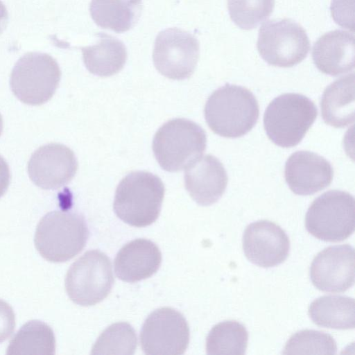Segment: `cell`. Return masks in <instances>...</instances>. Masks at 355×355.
<instances>
[{"label":"cell","instance_id":"cell-1","mask_svg":"<svg viewBox=\"0 0 355 355\" xmlns=\"http://www.w3.org/2000/svg\"><path fill=\"white\" fill-rule=\"evenodd\" d=\"M205 121L216 135L237 138L249 132L259 119L257 100L247 88L229 83L215 90L204 110Z\"/></svg>","mask_w":355,"mask_h":355},{"label":"cell","instance_id":"cell-2","mask_svg":"<svg viewBox=\"0 0 355 355\" xmlns=\"http://www.w3.org/2000/svg\"><path fill=\"white\" fill-rule=\"evenodd\" d=\"M164 193V185L157 175L146 171L132 172L116 188L114 211L130 225L146 227L157 219Z\"/></svg>","mask_w":355,"mask_h":355},{"label":"cell","instance_id":"cell-3","mask_svg":"<svg viewBox=\"0 0 355 355\" xmlns=\"http://www.w3.org/2000/svg\"><path fill=\"white\" fill-rule=\"evenodd\" d=\"M84 217L69 211H52L40 220L35 234V245L46 260L61 263L82 251L89 238Z\"/></svg>","mask_w":355,"mask_h":355},{"label":"cell","instance_id":"cell-4","mask_svg":"<svg viewBox=\"0 0 355 355\" xmlns=\"http://www.w3.org/2000/svg\"><path fill=\"white\" fill-rule=\"evenodd\" d=\"M317 116V107L308 97L284 94L274 98L266 109L264 129L277 146L293 147L302 140Z\"/></svg>","mask_w":355,"mask_h":355},{"label":"cell","instance_id":"cell-5","mask_svg":"<svg viewBox=\"0 0 355 355\" xmlns=\"http://www.w3.org/2000/svg\"><path fill=\"white\" fill-rule=\"evenodd\" d=\"M207 137L196 123L175 119L162 125L155 135L153 150L164 170L177 172L201 157L206 149Z\"/></svg>","mask_w":355,"mask_h":355},{"label":"cell","instance_id":"cell-6","mask_svg":"<svg viewBox=\"0 0 355 355\" xmlns=\"http://www.w3.org/2000/svg\"><path fill=\"white\" fill-rule=\"evenodd\" d=\"M61 77L56 60L50 55L29 52L15 64L10 85L15 96L30 105H42L55 94Z\"/></svg>","mask_w":355,"mask_h":355},{"label":"cell","instance_id":"cell-7","mask_svg":"<svg viewBox=\"0 0 355 355\" xmlns=\"http://www.w3.org/2000/svg\"><path fill=\"white\" fill-rule=\"evenodd\" d=\"M305 227L309 234L323 241L338 242L347 239L355 227L353 196L338 190L322 193L309 207Z\"/></svg>","mask_w":355,"mask_h":355},{"label":"cell","instance_id":"cell-8","mask_svg":"<svg viewBox=\"0 0 355 355\" xmlns=\"http://www.w3.org/2000/svg\"><path fill=\"white\" fill-rule=\"evenodd\" d=\"M114 282L110 258L100 250H93L71 264L66 275L65 288L74 303L88 306L103 300Z\"/></svg>","mask_w":355,"mask_h":355},{"label":"cell","instance_id":"cell-9","mask_svg":"<svg viewBox=\"0 0 355 355\" xmlns=\"http://www.w3.org/2000/svg\"><path fill=\"white\" fill-rule=\"evenodd\" d=\"M257 47L268 64L291 67L307 56L310 42L305 30L300 24L284 19L268 21L260 27Z\"/></svg>","mask_w":355,"mask_h":355},{"label":"cell","instance_id":"cell-10","mask_svg":"<svg viewBox=\"0 0 355 355\" xmlns=\"http://www.w3.org/2000/svg\"><path fill=\"white\" fill-rule=\"evenodd\" d=\"M189 327L182 313L169 307L155 310L144 321L140 332L141 347L146 354L178 355L189 343Z\"/></svg>","mask_w":355,"mask_h":355},{"label":"cell","instance_id":"cell-11","mask_svg":"<svg viewBox=\"0 0 355 355\" xmlns=\"http://www.w3.org/2000/svg\"><path fill=\"white\" fill-rule=\"evenodd\" d=\"M199 53V42L195 36L178 28H170L157 35L153 59L161 74L173 80H184L193 73Z\"/></svg>","mask_w":355,"mask_h":355},{"label":"cell","instance_id":"cell-12","mask_svg":"<svg viewBox=\"0 0 355 355\" xmlns=\"http://www.w3.org/2000/svg\"><path fill=\"white\" fill-rule=\"evenodd\" d=\"M310 279L323 292L342 293L354 284V249L349 244L331 245L320 251L310 267Z\"/></svg>","mask_w":355,"mask_h":355},{"label":"cell","instance_id":"cell-13","mask_svg":"<svg viewBox=\"0 0 355 355\" xmlns=\"http://www.w3.org/2000/svg\"><path fill=\"white\" fill-rule=\"evenodd\" d=\"M78 161L73 152L60 144H49L37 149L28 164L32 182L42 189L55 190L74 177Z\"/></svg>","mask_w":355,"mask_h":355},{"label":"cell","instance_id":"cell-14","mask_svg":"<svg viewBox=\"0 0 355 355\" xmlns=\"http://www.w3.org/2000/svg\"><path fill=\"white\" fill-rule=\"evenodd\" d=\"M243 249L246 258L263 268L283 263L290 250L286 233L279 225L266 220L250 223L243 235Z\"/></svg>","mask_w":355,"mask_h":355},{"label":"cell","instance_id":"cell-15","mask_svg":"<svg viewBox=\"0 0 355 355\" xmlns=\"http://www.w3.org/2000/svg\"><path fill=\"white\" fill-rule=\"evenodd\" d=\"M284 177L294 193L309 196L329 186L334 170L323 157L311 151L298 150L286 160Z\"/></svg>","mask_w":355,"mask_h":355},{"label":"cell","instance_id":"cell-16","mask_svg":"<svg viewBox=\"0 0 355 355\" xmlns=\"http://www.w3.org/2000/svg\"><path fill=\"white\" fill-rule=\"evenodd\" d=\"M227 180L223 165L211 155L199 157L184 172L185 188L192 199L201 206L216 202L226 189Z\"/></svg>","mask_w":355,"mask_h":355},{"label":"cell","instance_id":"cell-17","mask_svg":"<svg viewBox=\"0 0 355 355\" xmlns=\"http://www.w3.org/2000/svg\"><path fill=\"white\" fill-rule=\"evenodd\" d=\"M312 58L322 73L336 76L354 67V35L335 30L322 35L313 44Z\"/></svg>","mask_w":355,"mask_h":355},{"label":"cell","instance_id":"cell-18","mask_svg":"<svg viewBox=\"0 0 355 355\" xmlns=\"http://www.w3.org/2000/svg\"><path fill=\"white\" fill-rule=\"evenodd\" d=\"M162 263V254L153 241L138 239L128 242L114 259L116 277L126 282H136L154 275Z\"/></svg>","mask_w":355,"mask_h":355},{"label":"cell","instance_id":"cell-19","mask_svg":"<svg viewBox=\"0 0 355 355\" xmlns=\"http://www.w3.org/2000/svg\"><path fill=\"white\" fill-rule=\"evenodd\" d=\"M320 107L322 119L327 125L341 128L354 122V73L337 79L326 87Z\"/></svg>","mask_w":355,"mask_h":355},{"label":"cell","instance_id":"cell-20","mask_svg":"<svg viewBox=\"0 0 355 355\" xmlns=\"http://www.w3.org/2000/svg\"><path fill=\"white\" fill-rule=\"evenodd\" d=\"M98 42L81 48L87 69L94 75L107 77L119 72L127 60L124 44L105 33H98Z\"/></svg>","mask_w":355,"mask_h":355},{"label":"cell","instance_id":"cell-21","mask_svg":"<svg viewBox=\"0 0 355 355\" xmlns=\"http://www.w3.org/2000/svg\"><path fill=\"white\" fill-rule=\"evenodd\" d=\"M141 0H92L90 15L100 27L116 33L132 28L141 13Z\"/></svg>","mask_w":355,"mask_h":355},{"label":"cell","instance_id":"cell-22","mask_svg":"<svg viewBox=\"0 0 355 355\" xmlns=\"http://www.w3.org/2000/svg\"><path fill=\"white\" fill-rule=\"evenodd\" d=\"M308 313L318 326L335 329L355 327V303L352 297L338 295L320 297L309 306Z\"/></svg>","mask_w":355,"mask_h":355},{"label":"cell","instance_id":"cell-23","mask_svg":"<svg viewBox=\"0 0 355 355\" xmlns=\"http://www.w3.org/2000/svg\"><path fill=\"white\" fill-rule=\"evenodd\" d=\"M55 351L53 331L46 323L34 320L24 324L10 340L8 355H53Z\"/></svg>","mask_w":355,"mask_h":355},{"label":"cell","instance_id":"cell-24","mask_svg":"<svg viewBox=\"0 0 355 355\" xmlns=\"http://www.w3.org/2000/svg\"><path fill=\"white\" fill-rule=\"evenodd\" d=\"M248 333L245 327L236 320H225L214 325L206 339L207 354H245Z\"/></svg>","mask_w":355,"mask_h":355},{"label":"cell","instance_id":"cell-25","mask_svg":"<svg viewBox=\"0 0 355 355\" xmlns=\"http://www.w3.org/2000/svg\"><path fill=\"white\" fill-rule=\"evenodd\" d=\"M137 344V335L133 327L127 322H117L100 335L91 354H133Z\"/></svg>","mask_w":355,"mask_h":355},{"label":"cell","instance_id":"cell-26","mask_svg":"<svg viewBox=\"0 0 355 355\" xmlns=\"http://www.w3.org/2000/svg\"><path fill=\"white\" fill-rule=\"evenodd\" d=\"M284 354H336L337 345L333 337L323 331L301 330L292 335L282 352Z\"/></svg>","mask_w":355,"mask_h":355},{"label":"cell","instance_id":"cell-27","mask_svg":"<svg viewBox=\"0 0 355 355\" xmlns=\"http://www.w3.org/2000/svg\"><path fill=\"white\" fill-rule=\"evenodd\" d=\"M274 6L275 0H227L231 19L244 30L256 28L267 19Z\"/></svg>","mask_w":355,"mask_h":355},{"label":"cell","instance_id":"cell-28","mask_svg":"<svg viewBox=\"0 0 355 355\" xmlns=\"http://www.w3.org/2000/svg\"><path fill=\"white\" fill-rule=\"evenodd\" d=\"M15 327V316L12 307L0 299V343L8 339Z\"/></svg>","mask_w":355,"mask_h":355},{"label":"cell","instance_id":"cell-29","mask_svg":"<svg viewBox=\"0 0 355 355\" xmlns=\"http://www.w3.org/2000/svg\"><path fill=\"white\" fill-rule=\"evenodd\" d=\"M10 180L9 166L5 159L0 156V198L7 191Z\"/></svg>","mask_w":355,"mask_h":355},{"label":"cell","instance_id":"cell-30","mask_svg":"<svg viewBox=\"0 0 355 355\" xmlns=\"http://www.w3.org/2000/svg\"><path fill=\"white\" fill-rule=\"evenodd\" d=\"M8 15L5 5L0 0V33L3 31L8 21Z\"/></svg>","mask_w":355,"mask_h":355},{"label":"cell","instance_id":"cell-31","mask_svg":"<svg viewBox=\"0 0 355 355\" xmlns=\"http://www.w3.org/2000/svg\"><path fill=\"white\" fill-rule=\"evenodd\" d=\"M3 130V119L0 114V135H1Z\"/></svg>","mask_w":355,"mask_h":355}]
</instances>
